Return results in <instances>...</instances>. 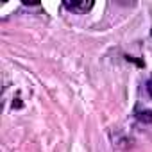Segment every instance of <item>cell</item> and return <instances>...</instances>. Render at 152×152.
Masks as SVG:
<instances>
[{
	"instance_id": "6da1fadb",
	"label": "cell",
	"mask_w": 152,
	"mask_h": 152,
	"mask_svg": "<svg viewBox=\"0 0 152 152\" xmlns=\"http://www.w3.org/2000/svg\"><path fill=\"white\" fill-rule=\"evenodd\" d=\"M64 7L73 13H86L93 7V2H64Z\"/></svg>"
},
{
	"instance_id": "7a4b0ae2",
	"label": "cell",
	"mask_w": 152,
	"mask_h": 152,
	"mask_svg": "<svg viewBox=\"0 0 152 152\" xmlns=\"http://www.w3.org/2000/svg\"><path fill=\"white\" fill-rule=\"evenodd\" d=\"M138 120L143 122V124H152V111L147 109V111H138Z\"/></svg>"
},
{
	"instance_id": "3957f363",
	"label": "cell",
	"mask_w": 152,
	"mask_h": 152,
	"mask_svg": "<svg viewBox=\"0 0 152 152\" xmlns=\"http://www.w3.org/2000/svg\"><path fill=\"white\" fill-rule=\"evenodd\" d=\"M147 91H148V95L152 97V77L148 79V83H147Z\"/></svg>"
}]
</instances>
